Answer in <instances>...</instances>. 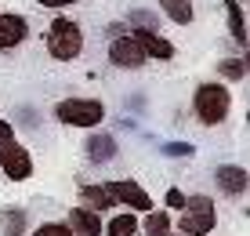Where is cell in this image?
<instances>
[{"instance_id":"cell-11","label":"cell","mask_w":250,"mask_h":236,"mask_svg":"<svg viewBox=\"0 0 250 236\" xmlns=\"http://www.w3.org/2000/svg\"><path fill=\"white\" fill-rule=\"evenodd\" d=\"M83 153H87L91 164H113L120 156V145L113 135H105V131H94V135L83 142Z\"/></svg>"},{"instance_id":"cell-8","label":"cell","mask_w":250,"mask_h":236,"mask_svg":"<svg viewBox=\"0 0 250 236\" xmlns=\"http://www.w3.org/2000/svg\"><path fill=\"white\" fill-rule=\"evenodd\" d=\"M214 182H218V189L225 196H247V189H250V174L247 167H239V164H221L218 171H214Z\"/></svg>"},{"instance_id":"cell-25","label":"cell","mask_w":250,"mask_h":236,"mask_svg":"<svg viewBox=\"0 0 250 236\" xmlns=\"http://www.w3.org/2000/svg\"><path fill=\"white\" fill-rule=\"evenodd\" d=\"M182 204H185L182 189H167V207H170V211H182Z\"/></svg>"},{"instance_id":"cell-18","label":"cell","mask_w":250,"mask_h":236,"mask_svg":"<svg viewBox=\"0 0 250 236\" xmlns=\"http://www.w3.org/2000/svg\"><path fill=\"white\" fill-rule=\"evenodd\" d=\"M0 225H4V236H25V211L22 207H7L4 218H0Z\"/></svg>"},{"instance_id":"cell-2","label":"cell","mask_w":250,"mask_h":236,"mask_svg":"<svg viewBox=\"0 0 250 236\" xmlns=\"http://www.w3.org/2000/svg\"><path fill=\"white\" fill-rule=\"evenodd\" d=\"M44 44H47L51 58H58V62H73V58H80V51H83V29L73 19H55L47 25Z\"/></svg>"},{"instance_id":"cell-26","label":"cell","mask_w":250,"mask_h":236,"mask_svg":"<svg viewBox=\"0 0 250 236\" xmlns=\"http://www.w3.org/2000/svg\"><path fill=\"white\" fill-rule=\"evenodd\" d=\"M40 7H51V11H62V7H73V4H80V0H37Z\"/></svg>"},{"instance_id":"cell-6","label":"cell","mask_w":250,"mask_h":236,"mask_svg":"<svg viewBox=\"0 0 250 236\" xmlns=\"http://www.w3.org/2000/svg\"><path fill=\"white\" fill-rule=\"evenodd\" d=\"M0 167H4V174H7L11 182H25V178L33 174V156H29L25 145L11 142V145H4V149H0Z\"/></svg>"},{"instance_id":"cell-23","label":"cell","mask_w":250,"mask_h":236,"mask_svg":"<svg viewBox=\"0 0 250 236\" xmlns=\"http://www.w3.org/2000/svg\"><path fill=\"white\" fill-rule=\"evenodd\" d=\"M15 117H19L22 127H37V124H40V113L29 109V106H19V113H15Z\"/></svg>"},{"instance_id":"cell-27","label":"cell","mask_w":250,"mask_h":236,"mask_svg":"<svg viewBox=\"0 0 250 236\" xmlns=\"http://www.w3.org/2000/svg\"><path fill=\"white\" fill-rule=\"evenodd\" d=\"M109 40H113V37H124V33H127V22H109Z\"/></svg>"},{"instance_id":"cell-14","label":"cell","mask_w":250,"mask_h":236,"mask_svg":"<svg viewBox=\"0 0 250 236\" xmlns=\"http://www.w3.org/2000/svg\"><path fill=\"white\" fill-rule=\"evenodd\" d=\"M80 200H83V207H91V211H109V207H116L109 186H80Z\"/></svg>"},{"instance_id":"cell-13","label":"cell","mask_w":250,"mask_h":236,"mask_svg":"<svg viewBox=\"0 0 250 236\" xmlns=\"http://www.w3.org/2000/svg\"><path fill=\"white\" fill-rule=\"evenodd\" d=\"M138 233H142L138 211H124V214H116L109 225H102V236H138Z\"/></svg>"},{"instance_id":"cell-24","label":"cell","mask_w":250,"mask_h":236,"mask_svg":"<svg viewBox=\"0 0 250 236\" xmlns=\"http://www.w3.org/2000/svg\"><path fill=\"white\" fill-rule=\"evenodd\" d=\"M11 142H15V124L0 117V149H4V145H11Z\"/></svg>"},{"instance_id":"cell-3","label":"cell","mask_w":250,"mask_h":236,"mask_svg":"<svg viewBox=\"0 0 250 236\" xmlns=\"http://www.w3.org/2000/svg\"><path fill=\"white\" fill-rule=\"evenodd\" d=\"M214 225H218V207H214V200L203 196V193L185 196L178 229H182L185 236H203V233H214Z\"/></svg>"},{"instance_id":"cell-4","label":"cell","mask_w":250,"mask_h":236,"mask_svg":"<svg viewBox=\"0 0 250 236\" xmlns=\"http://www.w3.org/2000/svg\"><path fill=\"white\" fill-rule=\"evenodd\" d=\"M55 120L58 124H69V127H98L102 120H105V106H102L98 98H62L55 106Z\"/></svg>"},{"instance_id":"cell-7","label":"cell","mask_w":250,"mask_h":236,"mask_svg":"<svg viewBox=\"0 0 250 236\" xmlns=\"http://www.w3.org/2000/svg\"><path fill=\"white\" fill-rule=\"evenodd\" d=\"M109 193H113L116 204H127L131 211H152V196L138 186L134 178H120V182H109Z\"/></svg>"},{"instance_id":"cell-19","label":"cell","mask_w":250,"mask_h":236,"mask_svg":"<svg viewBox=\"0 0 250 236\" xmlns=\"http://www.w3.org/2000/svg\"><path fill=\"white\" fill-rule=\"evenodd\" d=\"M218 73L225 76V80H243L247 76V58H225V62H218Z\"/></svg>"},{"instance_id":"cell-17","label":"cell","mask_w":250,"mask_h":236,"mask_svg":"<svg viewBox=\"0 0 250 236\" xmlns=\"http://www.w3.org/2000/svg\"><path fill=\"white\" fill-rule=\"evenodd\" d=\"M145 236H170V214L167 211H145Z\"/></svg>"},{"instance_id":"cell-16","label":"cell","mask_w":250,"mask_h":236,"mask_svg":"<svg viewBox=\"0 0 250 236\" xmlns=\"http://www.w3.org/2000/svg\"><path fill=\"white\" fill-rule=\"evenodd\" d=\"M160 11L178 25H192V19H196L192 0H160Z\"/></svg>"},{"instance_id":"cell-1","label":"cell","mask_w":250,"mask_h":236,"mask_svg":"<svg viewBox=\"0 0 250 236\" xmlns=\"http://www.w3.org/2000/svg\"><path fill=\"white\" fill-rule=\"evenodd\" d=\"M192 109H196V120H200L203 127H218L232 113V91L225 84H218V80L200 84L196 94H192Z\"/></svg>"},{"instance_id":"cell-15","label":"cell","mask_w":250,"mask_h":236,"mask_svg":"<svg viewBox=\"0 0 250 236\" xmlns=\"http://www.w3.org/2000/svg\"><path fill=\"white\" fill-rule=\"evenodd\" d=\"M225 19H229V33L239 47H247V15L236 0H225Z\"/></svg>"},{"instance_id":"cell-12","label":"cell","mask_w":250,"mask_h":236,"mask_svg":"<svg viewBox=\"0 0 250 236\" xmlns=\"http://www.w3.org/2000/svg\"><path fill=\"white\" fill-rule=\"evenodd\" d=\"M65 225L76 236H102V218H98V211H91V207H73L69 218H65Z\"/></svg>"},{"instance_id":"cell-28","label":"cell","mask_w":250,"mask_h":236,"mask_svg":"<svg viewBox=\"0 0 250 236\" xmlns=\"http://www.w3.org/2000/svg\"><path fill=\"white\" fill-rule=\"evenodd\" d=\"M178 236H185V233H178Z\"/></svg>"},{"instance_id":"cell-22","label":"cell","mask_w":250,"mask_h":236,"mask_svg":"<svg viewBox=\"0 0 250 236\" xmlns=\"http://www.w3.org/2000/svg\"><path fill=\"white\" fill-rule=\"evenodd\" d=\"M29 236H76V233L69 229L65 222H44V225H37Z\"/></svg>"},{"instance_id":"cell-5","label":"cell","mask_w":250,"mask_h":236,"mask_svg":"<svg viewBox=\"0 0 250 236\" xmlns=\"http://www.w3.org/2000/svg\"><path fill=\"white\" fill-rule=\"evenodd\" d=\"M109 62L116 69H142L149 58H145L142 44H138L131 33H124V37H113L109 40Z\"/></svg>"},{"instance_id":"cell-21","label":"cell","mask_w":250,"mask_h":236,"mask_svg":"<svg viewBox=\"0 0 250 236\" xmlns=\"http://www.w3.org/2000/svg\"><path fill=\"white\" fill-rule=\"evenodd\" d=\"M160 153L163 156H182V160H188V156H196V145L192 142H160Z\"/></svg>"},{"instance_id":"cell-9","label":"cell","mask_w":250,"mask_h":236,"mask_svg":"<svg viewBox=\"0 0 250 236\" xmlns=\"http://www.w3.org/2000/svg\"><path fill=\"white\" fill-rule=\"evenodd\" d=\"M131 37L142 44L145 58H156V62H170V58H174V44L167 37H160L156 29H131Z\"/></svg>"},{"instance_id":"cell-10","label":"cell","mask_w":250,"mask_h":236,"mask_svg":"<svg viewBox=\"0 0 250 236\" xmlns=\"http://www.w3.org/2000/svg\"><path fill=\"white\" fill-rule=\"evenodd\" d=\"M25 37H29V22H25L22 15H15V11H4V15H0V51L19 47Z\"/></svg>"},{"instance_id":"cell-20","label":"cell","mask_w":250,"mask_h":236,"mask_svg":"<svg viewBox=\"0 0 250 236\" xmlns=\"http://www.w3.org/2000/svg\"><path fill=\"white\" fill-rule=\"evenodd\" d=\"M131 25H138V29H156L160 33V15L156 11H145V7H134V11H131Z\"/></svg>"}]
</instances>
